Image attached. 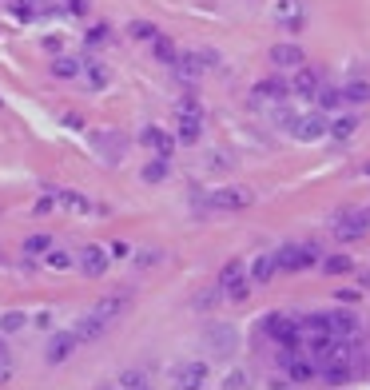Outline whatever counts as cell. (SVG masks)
Listing matches in <instances>:
<instances>
[{"label":"cell","instance_id":"cell-1","mask_svg":"<svg viewBox=\"0 0 370 390\" xmlns=\"http://www.w3.org/2000/svg\"><path fill=\"white\" fill-rule=\"evenodd\" d=\"M279 124L295 136L299 143H315L327 136V112H307V116H290V112H279Z\"/></svg>","mask_w":370,"mask_h":390},{"label":"cell","instance_id":"cell-2","mask_svg":"<svg viewBox=\"0 0 370 390\" xmlns=\"http://www.w3.org/2000/svg\"><path fill=\"white\" fill-rule=\"evenodd\" d=\"M319 374L330 386L350 382V374H354V350H350V342H334V347H330V354L319 362Z\"/></svg>","mask_w":370,"mask_h":390},{"label":"cell","instance_id":"cell-3","mask_svg":"<svg viewBox=\"0 0 370 390\" xmlns=\"http://www.w3.org/2000/svg\"><path fill=\"white\" fill-rule=\"evenodd\" d=\"M175 112H180V120H175V140H180V143H200V136H203V108H200V100H195V96H183Z\"/></svg>","mask_w":370,"mask_h":390},{"label":"cell","instance_id":"cell-4","mask_svg":"<svg viewBox=\"0 0 370 390\" xmlns=\"http://www.w3.org/2000/svg\"><path fill=\"white\" fill-rule=\"evenodd\" d=\"M322 251L315 247V243H287V247L275 251V263H279V271H307V267H319Z\"/></svg>","mask_w":370,"mask_h":390},{"label":"cell","instance_id":"cell-5","mask_svg":"<svg viewBox=\"0 0 370 390\" xmlns=\"http://www.w3.org/2000/svg\"><path fill=\"white\" fill-rule=\"evenodd\" d=\"M88 143H92V151H96L104 163H120L124 151H128V140H124L120 128H92Z\"/></svg>","mask_w":370,"mask_h":390},{"label":"cell","instance_id":"cell-6","mask_svg":"<svg viewBox=\"0 0 370 390\" xmlns=\"http://www.w3.org/2000/svg\"><path fill=\"white\" fill-rule=\"evenodd\" d=\"M263 330H267L279 347H303L299 319H290V315H267V319H263Z\"/></svg>","mask_w":370,"mask_h":390},{"label":"cell","instance_id":"cell-7","mask_svg":"<svg viewBox=\"0 0 370 390\" xmlns=\"http://www.w3.org/2000/svg\"><path fill=\"white\" fill-rule=\"evenodd\" d=\"M219 291L227 295V299H247V291H251V279H247V267H243L239 259H231L227 267L219 271Z\"/></svg>","mask_w":370,"mask_h":390},{"label":"cell","instance_id":"cell-8","mask_svg":"<svg viewBox=\"0 0 370 390\" xmlns=\"http://www.w3.org/2000/svg\"><path fill=\"white\" fill-rule=\"evenodd\" d=\"M207 203L215 211H247L251 203H255V191L251 188H219V191H211Z\"/></svg>","mask_w":370,"mask_h":390},{"label":"cell","instance_id":"cell-9","mask_svg":"<svg viewBox=\"0 0 370 390\" xmlns=\"http://www.w3.org/2000/svg\"><path fill=\"white\" fill-rule=\"evenodd\" d=\"M366 227H370V211H347V215H339V220H334V239L354 243V239H362V235H366Z\"/></svg>","mask_w":370,"mask_h":390},{"label":"cell","instance_id":"cell-10","mask_svg":"<svg viewBox=\"0 0 370 390\" xmlns=\"http://www.w3.org/2000/svg\"><path fill=\"white\" fill-rule=\"evenodd\" d=\"M48 195H52V203H56V207L72 211V215H92V211H100L96 203L88 200V195H80V191H72V188H52Z\"/></svg>","mask_w":370,"mask_h":390},{"label":"cell","instance_id":"cell-11","mask_svg":"<svg viewBox=\"0 0 370 390\" xmlns=\"http://www.w3.org/2000/svg\"><path fill=\"white\" fill-rule=\"evenodd\" d=\"M171 382H175V390H200L207 382V362H200V359L180 362L175 374H171Z\"/></svg>","mask_w":370,"mask_h":390},{"label":"cell","instance_id":"cell-12","mask_svg":"<svg viewBox=\"0 0 370 390\" xmlns=\"http://www.w3.org/2000/svg\"><path fill=\"white\" fill-rule=\"evenodd\" d=\"M275 21L283 24V32H303V24H307L303 0H275Z\"/></svg>","mask_w":370,"mask_h":390},{"label":"cell","instance_id":"cell-13","mask_svg":"<svg viewBox=\"0 0 370 390\" xmlns=\"http://www.w3.org/2000/svg\"><path fill=\"white\" fill-rule=\"evenodd\" d=\"M108 263H111V255L104 247H84L80 255H76V267H80L88 279H100L104 271H108Z\"/></svg>","mask_w":370,"mask_h":390},{"label":"cell","instance_id":"cell-14","mask_svg":"<svg viewBox=\"0 0 370 390\" xmlns=\"http://www.w3.org/2000/svg\"><path fill=\"white\" fill-rule=\"evenodd\" d=\"M124 310H128V295H104V299L96 303V307H92L88 315H92V319H100L104 327H111V323L120 319Z\"/></svg>","mask_w":370,"mask_h":390},{"label":"cell","instance_id":"cell-15","mask_svg":"<svg viewBox=\"0 0 370 390\" xmlns=\"http://www.w3.org/2000/svg\"><path fill=\"white\" fill-rule=\"evenodd\" d=\"M327 327H330V335H334L339 342H350L354 335H359V315H350V310H330Z\"/></svg>","mask_w":370,"mask_h":390},{"label":"cell","instance_id":"cell-16","mask_svg":"<svg viewBox=\"0 0 370 390\" xmlns=\"http://www.w3.org/2000/svg\"><path fill=\"white\" fill-rule=\"evenodd\" d=\"M322 88V76L310 64H303V68H295V84H290V96H303V100H315V92Z\"/></svg>","mask_w":370,"mask_h":390},{"label":"cell","instance_id":"cell-17","mask_svg":"<svg viewBox=\"0 0 370 390\" xmlns=\"http://www.w3.org/2000/svg\"><path fill=\"white\" fill-rule=\"evenodd\" d=\"M140 143L148 151H156V156H168V160H171V151H175V136L163 131V128H143L140 131Z\"/></svg>","mask_w":370,"mask_h":390},{"label":"cell","instance_id":"cell-18","mask_svg":"<svg viewBox=\"0 0 370 390\" xmlns=\"http://www.w3.org/2000/svg\"><path fill=\"white\" fill-rule=\"evenodd\" d=\"M271 64H275V68H283V72H295V68H303V64H307V56H303L299 44H275V48H271Z\"/></svg>","mask_w":370,"mask_h":390},{"label":"cell","instance_id":"cell-19","mask_svg":"<svg viewBox=\"0 0 370 390\" xmlns=\"http://www.w3.org/2000/svg\"><path fill=\"white\" fill-rule=\"evenodd\" d=\"M76 347H80L76 330H60V335H52L48 354H44V359H48V362H68V359H72V350H76Z\"/></svg>","mask_w":370,"mask_h":390},{"label":"cell","instance_id":"cell-20","mask_svg":"<svg viewBox=\"0 0 370 390\" xmlns=\"http://www.w3.org/2000/svg\"><path fill=\"white\" fill-rule=\"evenodd\" d=\"M251 96H255V100H287L290 84L283 80V76H267V80H259L255 88H251Z\"/></svg>","mask_w":370,"mask_h":390},{"label":"cell","instance_id":"cell-21","mask_svg":"<svg viewBox=\"0 0 370 390\" xmlns=\"http://www.w3.org/2000/svg\"><path fill=\"white\" fill-rule=\"evenodd\" d=\"M279 275V263H275V251L271 255H259V259L251 263V283H271Z\"/></svg>","mask_w":370,"mask_h":390},{"label":"cell","instance_id":"cell-22","mask_svg":"<svg viewBox=\"0 0 370 390\" xmlns=\"http://www.w3.org/2000/svg\"><path fill=\"white\" fill-rule=\"evenodd\" d=\"M80 72H84V80H88V88H92V92H104V88H108V84H111V72L104 68L100 60H92V64H84Z\"/></svg>","mask_w":370,"mask_h":390},{"label":"cell","instance_id":"cell-23","mask_svg":"<svg viewBox=\"0 0 370 390\" xmlns=\"http://www.w3.org/2000/svg\"><path fill=\"white\" fill-rule=\"evenodd\" d=\"M151 56H156V60L160 64H168V68H175V60H180V48H175V44L168 40V36H156V40H151Z\"/></svg>","mask_w":370,"mask_h":390},{"label":"cell","instance_id":"cell-24","mask_svg":"<svg viewBox=\"0 0 370 390\" xmlns=\"http://www.w3.org/2000/svg\"><path fill=\"white\" fill-rule=\"evenodd\" d=\"M104 330H108V327H104L100 319H92V315H84V319L76 323V339H80V342H96V339L104 335Z\"/></svg>","mask_w":370,"mask_h":390},{"label":"cell","instance_id":"cell-25","mask_svg":"<svg viewBox=\"0 0 370 390\" xmlns=\"http://www.w3.org/2000/svg\"><path fill=\"white\" fill-rule=\"evenodd\" d=\"M84 60H76V56H56L52 60V76H60V80H72V76H80Z\"/></svg>","mask_w":370,"mask_h":390},{"label":"cell","instance_id":"cell-26","mask_svg":"<svg viewBox=\"0 0 370 390\" xmlns=\"http://www.w3.org/2000/svg\"><path fill=\"white\" fill-rule=\"evenodd\" d=\"M354 128H359V120H354V116H339V120L327 124V136H330V140H350V136H354Z\"/></svg>","mask_w":370,"mask_h":390},{"label":"cell","instance_id":"cell-27","mask_svg":"<svg viewBox=\"0 0 370 390\" xmlns=\"http://www.w3.org/2000/svg\"><path fill=\"white\" fill-rule=\"evenodd\" d=\"M315 104H319V112H334V108H342V88H327V84H322V88L315 92Z\"/></svg>","mask_w":370,"mask_h":390},{"label":"cell","instance_id":"cell-28","mask_svg":"<svg viewBox=\"0 0 370 390\" xmlns=\"http://www.w3.org/2000/svg\"><path fill=\"white\" fill-rule=\"evenodd\" d=\"M116 390H151V379L140 374V370H124L120 379H116Z\"/></svg>","mask_w":370,"mask_h":390},{"label":"cell","instance_id":"cell-29","mask_svg":"<svg viewBox=\"0 0 370 390\" xmlns=\"http://www.w3.org/2000/svg\"><path fill=\"white\" fill-rule=\"evenodd\" d=\"M168 171H171L168 156H156V160L143 168V183H163V180H168Z\"/></svg>","mask_w":370,"mask_h":390},{"label":"cell","instance_id":"cell-30","mask_svg":"<svg viewBox=\"0 0 370 390\" xmlns=\"http://www.w3.org/2000/svg\"><path fill=\"white\" fill-rule=\"evenodd\" d=\"M342 104H370V84L366 80H354L342 88Z\"/></svg>","mask_w":370,"mask_h":390},{"label":"cell","instance_id":"cell-31","mask_svg":"<svg viewBox=\"0 0 370 390\" xmlns=\"http://www.w3.org/2000/svg\"><path fill=\"white\" fill-rule=\"evenodd\" d=\"M24 323H28L24 310H4L0 315V335H16V330H24Z\"/></svg>","mask_w":370,"mask_h":390},{"label":"cell","instance_id":"cell-32","mask_svg":"<svg viewBox=\"0 0 370 390\" xmlns=\"http://www.w3.org/2000/svg\"><path fill=\"white\" fill-rule=\"evenodd\" d=\"M9 9H12L16 21H36V16H40V4H36V0H9Z\"/></svg>","mask_w":370,"mask_h":390},{"label":"cell","instance_id":"cell-33","mask_svg":"<svg viewBox=\"0 0 370 390\" xmlns=\"http://www.w3.org/2000/svg\"><path fill=\"white\" fill-rule=\"evenodd\" d=\"M44 263H48L52 271H68V267H76V255H68L64 247H48V259Z\"/></svg>","mask_w":370,"mask_h":390},{"label":"cell","instance_id":"cell-34","mask_svg":"<svg viewBox=\"0 0 370 390\" xmlns=\"http://www.w3.org/2000/svg\"><path fill=\"white\" fill-rule=\"evenodd\" d=\"M319 267L327 271V275H347L354 263H350V255H330V259H319Z\"/></svg>","mask_w":370,"mask_h":390},{"label":"cell","instance_id":"cell-35","mask_svg":"<svg viewBox=\"0 0 370 390\" xmlns=\"http://www.w3.org/2000/svg\"><path fill=\"white\" fill-rule=\"evenodd\" d=\"M108 36H111L108 24H92V28L84 32V44H88V48H100V44H108Z\"/></svg>","mask_w":370,"mask_h":390},{"label":"cell","instance_id":"cell-36","mask_svg":"<svg viewBox=\"0 0 370 390\" xmlns=\"http://www.w3.org/2000/svg\"><path fill=\"white\" fill-rule=\"evenodd\" d=\"M131 36H136V40H156V36H160V28H156V24H148V21H136L131 24Z\"/></svg>","mask_w":370,"mask_h":390},{"label":"cell","instance_id":"cell-37","mask_svg":"<svg viewBox=\"0 0 370 390\" xmlns=\"http://www.w3.org/2000/svg\"><path fill=\"white\" fill-rule=\"evenodd\" d=\"M48 247H52L48 235H28V239H24V255H40V251H48Z\"/></svg>","mask_w":370,"mask_h":390},{"label":"cell","instance_id":"cell-38","mask_svg":"<svg viewBox=\"0 0 370 390\" xmlns=\"http://www.w3.org/2000/svg\"><path fill=\"white\" fill-rule=\"evenodd\" d=\"M223 390H247V374H243V370H235V374H227V382H223Z\"/></svg>","mask_w":370,"mask_h":390},{"label":"cell","instance_id":"cell-39","mask_svg":"<svg viewBox=\"0 0 370 390\" xmlns=\"http://www.w3.org/2000/svg\"><path fill=\"white\" fill-rule=\"evenodd\" d=\"M128 255H131L128 243H116V247H111V259H128Z\"/></svg>","mask_w":370,"mask_h":390},{"label":"cell","instance_id":"cell-40","mask_svg":"<svg viewBox=\"0 0 370 390\" xmlns=\"http://www.w3.org/2000/svg\"><path fill=\"white\" fill-rule=\"evenodd\" d=\"M9 379H12V362H9V359H0V386H4Z\"/></svg>","mask_w":370,"mask_h":390},{"label":"cell","instance_id":"cell-41","mask_svg":"<svg viewBox=\"0 0 370 390\" xmlns=\"http://www.w3.org/2000/svg\"><path fill=\"white\" fill-rule=\"evenodd\" d=\"M140 263H143V267H151V263H160V251H140Z\"/></svg>","mask_w":370,"mask_h":390},{"label":"cell","instance_id":"cell-42","mask_svg":"<svg viewBox=\"0 0 370 390\" xmlns=\"http://www.w3.org/2000/svg\"><path fill=\"white\" fill-rule=\"evenodd\" d=\"M0 359H9V347H4V339H0Z\"/></svg>","mask_w":370,"mask_h":390},{"label":"cell","instance_id":"cell-43","mask_svg":"<svg viewBox=\"0 0 370 390\" xmlns=\"http://www.w3.org/2000/svg\"><path fill=\"white\" fill-rule=\"evenodd\" d=\"M366 175H370V163H366Z\"/></svg>","mask_w":370,"mask_h":390},{"label":"cell","instance_id":"cell-44","mask_svg":"<svg viewBox=\"0 0 370 390\" xmlns=\"http://www.w3.org/2000/svg\"><path fill=\"white\" fill-rule=\"evenodd\" d=\"M104 390H116V386H104Z\"/></svg>","mask_w":370,"mask_h":390},{"label":"cell","instance_id":"cell-45","mask_svg":"<svg viewBox=\"0 0 370 390\" xmlns=\"http://www.w3.org/2000/svg\"><path fill=\"white\" fill-rule=\"evenodd\" d=\"M4 4H9V0H4Z\"/></svg>","mask_w":370,"mask_h":390}]
</instances>
